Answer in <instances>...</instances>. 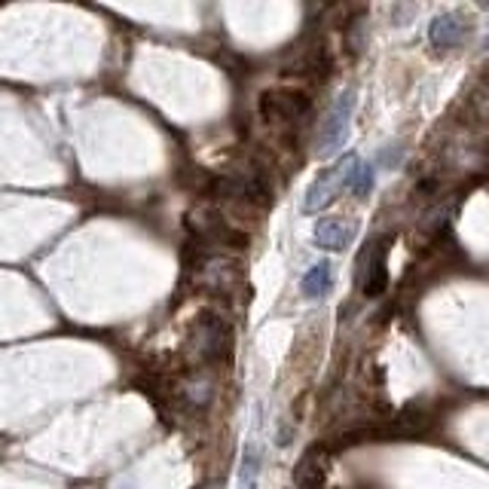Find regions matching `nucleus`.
<instances>
[{
    "label": "nucleus",
    "instance_id": "1",
    "mask_svg": "<svg viewBox=\"0 0 489 489\" xmlns=\"http://www.w3.org/2000/svg\"><path fill=\"white\" fill-rule=\"evenodd\" d=\"M355 162H358V157H346V159H340L333 168H328V172L318 175L312 187L306 190V199H303V212L315 214V212H321V208H328L331 202L337 199L340 187H346L349 172H352Z\"/></svg>",
    "mask_w": 489,
    "mask_h": 489
},
{
    "label": "nucleus",
    "instance_id": "2",
    "mask_svg": "<svg viewBox=\"0 0 489 489\" xmlns=\"http://www.w3.org/2000/svg\"><path fill=\"white\" fill-rule=\"evenodd\" d=\"M355 111V89L340 92V98L333 101L331 113L324 116V129H321V141H318V150L321 153H333L340 144H343L346 131H349V120H352Z\"/></svg>",
    "mask_w": 489,
    "mask_h": 489
},
{
    "label": "nucleus",
    "instance_id": "3",
    "mask_svg": "<svg viewBox=\"0 0 489 489\" xmlns=\"http://www.w3.org/2000/svg\"><path fill=\"white\" fill-rule=\"evenodd\" d=\"M309 111V95L300 89H269L260 98V113L269 122H282V120H297L300 113Z\"/></svg>",
    "mask_w": 489,
    "mask_h": 489
},
{
    "label": "nucleus",
    "instance_id": "4",
    "mask_svg": "<svg viewBox=\"0 0 489 489\" xmlns=\"http://www.w3.org/2000/svg\"><path fill=\"white\" fill-rule=\"evenodd\" d=\"M358 236V223H349L343 217H324L315 223V245L321 251H343Z\"/></svg>",
    "mask_w": 489,
    "mask_h": 489
},
{
    "label": "nucleus",
    "instance_id": "5",
    "mask_svg": "<svg viewBox=\"0 0 489 489\" xmlns=\"http://www.w3.org/2000/svg\"><path fill=\"white\" fill-rule=\"evenodd\" d=\"M462 34H465V25L456 13H447V15H438L429 28V37L438 50H453V46L462 43Z\"/></svg>",
    "mask_w": 489,
    "mask_h": 489
},
{
    "label": "nucleus",
    "instance_id": "6",
    "mask_svg": "<svg viewBox=\"0 0 489 489\" xmlns=\"http://www.w3.org/2000/svg\"><path fill=\"white\" fill-rule=\"evenodd\" d=\"M324 477H328V453H324V447H312L303 456L294 480H297L300 486H321Z\"/></svg>",
    "mask_w": 489,
    "mask_h": 489
},
{
    "label": "nucleus",
    "instance_id": "7",
    "mask_svg": "<svg viewBox=\"0 0 489 489\" xmlns=\"http://www.w3.org/2000/svg\"><path fill=\"white\" fill-rule=\"evenodd\" d=\"M389 248H392L389 239L379 242V248H376L367 282H364V294H367V297H379V294H385V288H389Z\"/></svg>",
    "mask_w": 489,
    "mask_h": 489
},
{
    "label": "nucleus",
    "instance_id": "8",
    "mask_svg": "<svg viewBox=\"0 0 489 489\" xmlns=\"http://www.w3.org/2000/svg\"><path fill=\"white\" fill-rule=\"evenodd\" d=\"M300 288L306 297H324V294L333 288V267L331 263H315V267L303 276Z\"/></svg>",
    "mask_w": 489,
    "mask_h": 489
},
{
    "label": "nucleus",
    "instance_id": "9",
    "mask_svg": "<svg viewBox=\"0 0 489 489\" xmlns=\"http://www.w3.org/2000/svg\"><path fill=\"white\" fill-rule=\"evenodd\" d=\"M346 187L352 190V193H358V196H364V193H370V187H374V168L364 166V162H355L352 172H349Z\"/></svg>",
    "mask_w": 489,
    "mask_h": 489
}]
</instances>
